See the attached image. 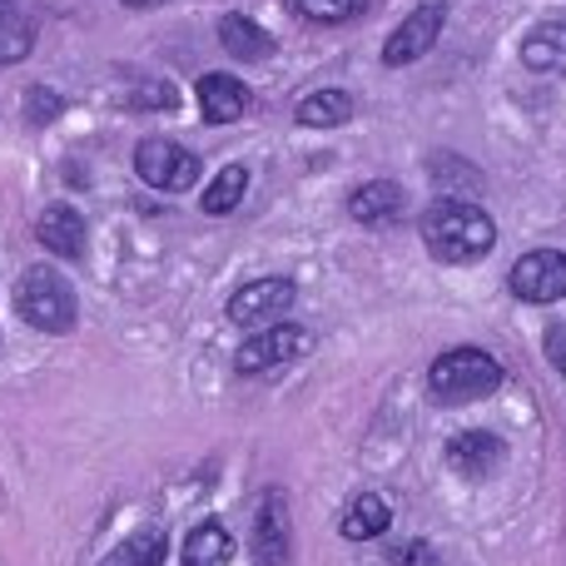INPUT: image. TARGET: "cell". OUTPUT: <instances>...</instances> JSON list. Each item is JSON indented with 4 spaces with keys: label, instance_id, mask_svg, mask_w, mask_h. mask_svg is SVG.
Wrapping results in <instances>:
<instances>
[{
    "label": "cell",
    "instance_id": "obj_22",
    "mask_svg": "<svg viewBox=\"0 0 566 566\" xmlns=\"http://www.w3.org/2000/svg\"><path fill=\"white\" fill-rule=\"evenodd\" d=\"M303 20H318V25H343V20H358L368 10V0H293Z\"/></svg>",
    "mask_w": 566,
    "mask_h": 566
},
{
    "label": "cell",
    "instance_id": "obj_5",
    "mask_svg": "<svg viewBox=\"0 0 566 566\" xmlns=\"http://www.w3.org/2000/svg\"><path fill=\"white\" fill-rule=\"evenodd\" d=\"M507 289L517 293L522 303H557L566 298V254L562 249H532L512 264Z\"/></svg>",
    "mask_w": 566,
    "mask_h": 566
},
{
    "label": "cell",
    "instance_id": "obj_25",
    "mask_svg": "<svg viewBox=\"0 0 566 566\" xmlns=\"http://www.w3.org/2000/svg\"><path fill=\"white\" fill-rule=\"evenodd\" d=\"M547 353H552V363H557V368H566V333L557 328V323L547 328Z\"/></svg>",
    "mask_w": 566,
    "mask_h": 566
},
{
    "label": "cell",
    "instance_id": "obj_6",
    "mask_svg": "<svg viewBox=\"0 0 566 566\" xmlns=\"http://www.w3.org/2000/svg\"><path fill=\"white\" fill-rule=\"evenodd\" d=\"M442 25H448V6H442V0H422V6L412 10V15L388 35V45H382V65L398 70V65H412V60H422L432 45H438Z\"/></svg>",
    "mask_w": 566,
    "mask_h": 566
},
{
    "label": "cell",
    "instance_id": "obj_23",
    "mask_svg": "<svg viewBox=\"0 0 566 566\" xmlns=\"http://www.w3.org/2000/svg\"><path fill=\"white\" fill-rule=\"evenodd\" d=\"M60 109H65V99H60L55 90H45V85L25 90V119H30V125H50Z\"/></svg>",
    "mask_w": 566,
    "mask_h": 566
},
{
    "label": "cell",
    "instance_id": "obj_1",
    "mask_svg": "<svg viewBox=\"0 0 566 566\" xmlns=\"http://www.w3.org/2000/svg\"><path fill=\"white\" fill-rule=\"evenodd\" d=\"M422 244L432 259L442 264H478L492 254L497 244V224H492L488 209H478L472 199H438V205L422 209Z\"/></svg>",
    "mask_w": 566,
    "mask_h": 566
},
{
    "label": "cell",
    "instance_id": "obj_10",
    "mask_svg": "<svg viewBox=\"0 0 566 566\" xmlns=\"http://www.w3.org/2000/svg\"><path fill=\"white\" fill-rule=\"evenodd\" d=\"M254 562L259 566H283L289 562V497L269 488L254 512Z\"/></svg>",
    "mask_w": 566,
    "mask_h": 566
},
{
    "label": "cell",
    "instance_id": "obj_12",
    "mask_svg": "<svg viewBox=\"0 0 566 566\" xmlns=\"http://www.w3.org/2000/svg\"><path fill=\"white\" fill-rule=\"evenodd\" d=\"M195 90H199V115H205L209 125H234V119L249 109V85L234 75H224V70L205 75Z\"/></svg>",
    "mask_w": 566,
    "mask_h": 566
},
{
    "label": "cell",
    "instance_id": "obj_9",
    "mask_svg": "<svg viewBox=\"0 0 566 566\" xmlns=\"http://www.w3.org/2000/svg\"><path fill=\"white\" fill-rule=\"evenodd\" d=\"M502 458H507V442H502L497 432L472 428V432H458V438L448 442V468L468 482L492 478V472L502 468Z\"/></svg>",
    "mask_w": 566,
    "mask_h": 566
},
{
    "label": "cell",
    "instance_id": "obj_2",
    "mask_svg": "<svg viewBox=\"0 0 566 566\" xmlns=\"http://www.w3.org/2000/svg\"><path fill=\"white\" fill-rule=\"evenodd\" d=\"M497 382H502V363L482 348H448L428 368V392L442 408H462V402L488 398V392H497Z\"/></svg>",
    "mask_w": 566,
    "mask_h": 566
},
{
    "label": "cell",
    "instance_id": "obj_20",
    "mask_svg": "<svg viewBox=\"0 0 566 566\" xmlns=\"http://www.w3.org/2000/svg\"><path fill=\"white\" fill-rule=\"evenodd\" d=\"M35 50V25L15 10V0H0V65H20Z\"/></svg>",
    "mask_w": 566,
    "mask_h": 566
},
{
    "label": "cell",
    "instance_id": "obj_4",
    "mask_svg": "<svg viewBox=\"0 0 566 566\" xmlns=\"http://www.w3.org/2000/svg\"><path fill=\"white\" fill-rule=\"evenodd\" d=\"M135 169L149 189H165V195H185L199 185V155H189L175 139H145L135 149Z\"/></svg>",
    "mask_w": 566,
    "mask_h": 566
},
{
    "label": "cell",
    "instance_id": "obj_8",
    "mask_svg": "<svg viewBox=\"0 0 566 566\" xmlns=\"http://www.w3.org/2000/svg\"><path fill=\"white\" fill-rule=\"evenodd\" d=\"M289 303H293V279H254L229 298V323H239V328H259V323L283 318Z\"/></svg>",
    "mask_w": 566,
    "mask_h": 566
},
{
    "label": "cell",
    "instance_id": "obj_7",
    "mask_svg": "<svg viewBox=\"0 0 566 566\" xmlns=\"http://www.w3.org/2000/svg\"><path fill=\"white\" fill-rule=\"evenodd\" d=\"M313 348V338L303 328H293V323H283V328H259L254 338L239 348V373H269V368H283V363H293V358H303V353Z\"/></svg>",
    "mask_w": 566,
    "mask_h": 566
},
{
    "label": "cell",
    "instance_id": "obj_15",
    "mask_svg": "<svg viewBox=\"0 0 566 566\" xmlns=\"http://www.w3.org/2000/svg\"><path fill=\"white\" fill-rule=\"evenodd\" d=\"M219 45H224L234 60H269L274 55V35H269L259 20H249V15H224L219 20Z\"/></svg>",
    "mask_w": 566,
    "mask_h": 566
},
{
    "label": "cell",
    "instance_id": "obj_3",
    "mask_svg": "<svg viewBox=\"0 0 566 566\" xmlns=\"http://www.w3.org/2000/svg\"><path fill=\"white\" fill-rule=\"evenodd\" d=\"M15 313L40 333H70L80 318V303H75V289L65 283V274L35 264L15 283Z\"/></svg>",
    "mask_w": 566,
    "mask_h": 566
},
{
    "label": "cell",
    "instance_id": "obj_21",
    "mask_svg": "<svg viewBox=\"0 0 566 566\" xmlns=\"http://www.w3.org/2000/svg\"><path fill=\"white\" fill-rule=\"evenodd\" d=\"M244 189H249V169L244 165H224L205 185V214H229V209H239L244 205Z\"/></svg>",
    "mask_w": 566,
    "mask_h": 566
},
{
    "label": "cell",
    "instance_id": "obj_18",
    "mask_svg": "<svg viewBox=\"0 0 566 566\" xmlns=\"http://www.w3.org/2000/svg\"><path fill=\"white\" fill-rule=\"evenodd\" d=\"M353 119V95L348 90H313L308 99H298V125L308 129H333Z\"/></svg>",
    "mask_w": 566,
    "mask_h": 566
},
{
    "label": "cell",
    "instance_id": "obj_13",
    "mask_svg": "<svg viewBox=\"0 0 566 566\" xmlns=\"http://www.w3.org/2000/svg\"><path fill=\"white\" fill-rule=\"evenodd\" d=\"M35 234H40V244H45L50 254H60V259H85V219H80V209L50 205L45 214H40Z\"/></svg>",
    "mask_w": 566,
    "mask_h": 566
},
{
    "label": "cell",
    "instance_id": "obj_16",
    "mask_svg": "<svg viewBox=\"0 0 566 566\" xmlns=\"http://www.w3.org/2000/svg\"><path fill=\"white\" fill-rule=\"evenodd\" d=\"M234 562V537L224 532V522L209 517L189 532L185 542V566H229Z\"/></svg>",
    "mask_w": 566,
    "mask_h": 566
},
{
    "label": "cell",
    "instance_id": "obj_24",
    "mask_svg": "<svg viewBox=\"0 0 566 566\" xmlns=\"http://www.w3.org/2000/svg\"><path fill=\"white\" fill-rule=\"evenodd\" d=\"M388 562L392 566H442L438 552H432L428 542H398V547L388 552Z\"/></svg>",
    "mask_w": 566,
    "mask_h": 566
},
{
    "label": "cell",
    "instance_id": "obj_14",
    "mask_svg": "<svg viewBox=\"0 0 566 566\" xmlns=\"http://www.w3.org/2000/svg\"><path fill=\"white\" fill-rule=\"evenodd\" d=\"M522 65L542 70V75L566 70V20H542V25L522 40Z\"/></svg>",
    "mask_w": 566,
    "mask_h": 566
},
{
    "label": "cell",
    "instance_id": "obj_19",
    "mask_svg": "<svg viewBox=\"0 0 566 566\" xmlns=\"http://www.w3.org/2000/svg\"><path fill=\"white\" fill-rule=\"evenodd\" d=\"M169 557V537L159 527H139L135 537H125V547H115L105 557V566H165Z\"/></svg>",
    "mask_w": 566,
    "mask_h": 566
},
{
    "label": "cell",
    "instance_id": "obj_11",
    "mask_svg": "<svg viewBox=\"0 0 566 566\" xmlns=\"http://www.w3.org/2000/svg\"><path fill=\"white\" fill-rule=\"evenodd\" d=\"M402 209H408V195H402V185H392V179H368V185H358L348 195V214L368 229L398 224Z\"/></svg>",
    "mask_w": 566,
    "mask_h": 566
},
{
    "label": "cell",
    "instance_id": "obj_17",
    "mask_svg": "<svg viewBox=\"0 0 566 566\" xmlns=\"http://www.w3.org/2000/svg\"><path fill=\"white\" fill-rule=\"evenodd\" d=\"M388 522H392L388 502H382L378 492H358V497L348 502V512H343V537L348 542H373V537L388 532Z\"/></svg>",
    "mask_w": 566,
    "mask_h": 566
},
{
    "label": "cell",
    "instance_id": "obj_26",
    "mask_svg": "<svg viewBox=\"0 0 566 566\" xmlns=\"http://www.w3.org/2000/svg\"><path fill=\"white\" fill-rule=\"evenodd\" d=\"M129 10H149V6H165V0H125Z\"/></svg>",
    "mask_w": 566,
    "mask_h": 566
}]
</instances>
